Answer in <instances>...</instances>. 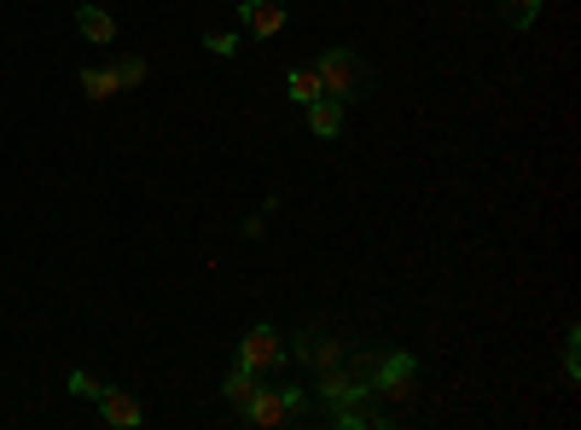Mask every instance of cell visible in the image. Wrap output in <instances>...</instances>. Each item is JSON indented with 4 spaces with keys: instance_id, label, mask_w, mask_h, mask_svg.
Masks as SVG:
<instances>
[{
    "instance_id": "8",
    "label": "cell",
    "mask_w": 581,
    "mask_h": 430,
    "mask_svg": "<svg viewBox=\"0 0 581 430\" xmlns=\"http://www.w3.org/2000/svg\"><path fill=\"white\" fill-rule=\"evenodd\" d=\"M308 134H320V140H338L343 134V99H331V93H320V99H308Z\"/></svg>"
},
{
    "instance_id": "3",
    "label": "cell",
    "mask_w": 581,
    "mask_h": 430,
    "mask_svg": "<svg viewBox=\"0 0 581 430\" xmlns=\"http://www.w3.org/2000/svg\"><path fill=\"white\" fill-rule=\"evenodd\" d=\"M320 88L331 93V99H355L361 88H366V65H361V53H349V47H331V53H320Z\"/></svg>"
},
{
    "instance_id": "13",
    "label": "cell",
    "mask_w": 581,
    "mask_h": 430,
    "mask_svg": "<svg viewBox=\"0 0 581 430\" xmlns=\"http://www.w3.org/2000/svg\"><path fill=\"white\" fill-rule=\"evenodd\" d=\"M331 425H338V430H366V425H390V419L372 414L366 401H355V407H331Z\"/></svg>"
},
{
    "instance_id": "4",
    "label": "cell",
    "mask_w": 581,
    "mask_h": 430,
    "mask_svg": "<svg viewBox=\"0 0 581 430\" xmlns=\"http://www.w3.org/2000/svg\"><path fill=\"white\" fill-rule=\"evenodd\" d=\"M239 366H251V373H274V366H285V338L274 332V326H251L239 343Z\"/></svg>"
},
{
    "instance_id": "12",
    "label": "cell",
    "mask_w": 581,
    "mask_h": 430,
    "mask_svg": "<svg viewBox=\"0 0 581 430\" xmlns=\"http://www.w3.org/2000/svg\"><path fill=\"white\" fill-rule=\"evenodd\" d=\"M285 93L297 99V106H308V99H320V93H326V88H320V70H315V65L290 70V76H285Z\"/></svg>"
},
{
    "instance_id": "1",
    "label": "cell",
    "mask_w": 581,
    "mask_h": 430,
    "mask_svg": "<svg viewBox=\"0 0 581 430\" xmlns=\"http://www.w3.org/2000/svg\"><path fill=\"white\" fill-rule=\"evenodd\" d=\"M361 366H366V378H372V396H390V401H407L413 396L419 361H413L407 350H366Z\"/></svg>"
},
{
    "instance_id": "7",
    "label": "cell",
    "mask_w": 581,
    "mask_h": 430,
    "mask_svg": "<svg viewBox=\"0 0 581 430\" xmlns=\"http://www.w3.org/2000/svg\"><path fill=\"white\" fill-rule=\"evenodd\" d=\"M239 18H244V30H251L256 41H274L285 30V7H279V0H239Z\"/></svg>"
},
{
    "instance_id": "14",
    "label": "cell",
    "mask_w": 581,
    "mask_h": 430,
    "mask_svg": "<svg viewBox=\"0 0 581 430\" xmlns=\"http://www.w3.org/2000/svg\"><path fill=\"white\" fill-rule=\"evenodd\" d=\"M256 384H262V373H251V366H233V373H227V401H233V407H244V401H251L256 396Z\"/></svg>"
},
{
    "instance_id": "10",
    "label": "cell",
    "mask_w": 581,
    "mask_h": 430,
    "mask_svg": "<svg viewBox=\"0 0 581 430\" xmlns=\"http://www.w3.org/2000/svg\"><path fill=\"white\" fill-rule=\"evenodd\" d=\"M76 30H81V41H94V47H111V41H117V18L106 7H76Z\"/></svg>"
},
{
    "instance_id": "16",
    "label": "cell",
    "mask_w": 581,
    "mask_h": 430,
    "mask_svg": "<svg viewBox=\"0 0 581 430\" xmlns=\"http://www.w3.org/2000/svg\"><path fill=\"white\" fill-rule=\"evenodd\" d=\"M111 70H117V88H140V81L152 76V65H145V58H117Z\"/></svg>"
},
{
    "instance_id": "6",
    "label": "cell",
    "mask_w": 581,
    "mask_h": 430,
    "mask_svg": "<svg viewBox=\"0 0 581 430\" xmlns=\"http://www.w3.org/2000/svg\"><path fill=\"white\" fill-rule=\"evenodd\" d=\"M239 419H244V425H262V430H274V425H290L285 390H279V384H274V390H267V384H256V396L239 407Z\"/></svg>"
},
{
    "instance_id": "9",
    "label": "cell",
    "mask_w": 581,
    "mask_h": 430,
    "mask_svg": "<svg viewBox=\"0 0 581 430\" xmlns=\"http://www.w3.org/2000/svg\"><path fill=\"white\" fill-rule=\"evenodd\" d=\"M99 419L117 425V430H134L145 414H140V401H134L129 390H111V384H106V396H99Z\"/></svg>"
},
{
    "instance_id": "18",
    "label": "cell",
    "mask_w": 581,
    "mask_h": 430,
    "mask_svg": "<svg viewBox=\"0 0 581 430\" xmlns=\"http://www.w3.org/2000/svg\"><path fill=\"white\" fill-rule=\"evenodd\" d=\"M204 53L233 58V53H239V35H233V30H210V35H204Z\"/></svg>"
},
{
    "instance_id": "17",
    "label": "cell",
    "mask_w": 581,
    "mask_h": 430,
    "mask_svg": "<svg viewBox=\"0 0 581 430\" xmlns=\"http://www.w3.org/2000/svg\"><path fill=\"white\" fill-rule=\"evenodd\" d=\"M65 384H70V396H76V401H99V396H106V384H99L94 373H81V366H76Z\"/></svg>"
},
{
    "instance_id": "5",
    "label": "cell",
    "mask_w": 581,
    "mask_h": 430,
    "mask_svg": "<svg viewBox=\"0 0 581 430\" xmlns=\"http://www.w3.org/2000/svg\"><path fill=\"white\" fill-rule=\"evenodd\" d=\"M285 361H303V366H315V373H320V366H338L343 361V343L331 338V332H315V326H308V332L285 350Z\"/></svg>"
},
{
    "instance_id": "15",
    "label": "cell",
    "mask_w": 581,
    "mask_h": 430,
    "mask_svg": "<svg viewBox=\"0 0 581 430\" xmlns=\"http://www.w3.org/2000/svg\"><path fill=\"white\" fill-rule=\"evenodd\" d=\"M541 7H547V0H506V24H512V30H535Z\"/></svg>"
},
{
    "instance_id": "11",
    "label": "cell",
    "mask_w": 581,
    "mask_h": 430,
    "mask_svg": "<svg viewBox=\"0 0 581 430\" xmlns=\"http://www.w3.org/2000/svg\"><path fill=\"white\" fill-rule=\"evenodd\" d=\"M76 81H81V93H88L94 106H106V99H117V93H122L111 65H81V76H76Z\"/></svg>"
},
{
    "instance_id": "19",
    "label": "cell",
    "mask_w": 581,
    "mask_h": 430,
    "mask_svg": "<svg viewBox=\"0 0 581 430\" xmlns=\"http://www.w3.org/2000/svg\"><path fill=\"white\" fill-rule=\"evenodd\" d=\"M575 343H581V332H570V338H564V378H570V384L581 378V355H575Z\"/></svg>"
},
{
    "instance_id": "2",
    "label": "cell",
    "mask_w": 581,
    "mask_h": 430,
    "mask_svg": "<svg viewBox=\"0 0 581 430\" xmlns=\"http://www.w3.org/2000/svg\"><path fill=\"white\" fill-rule=\"evenodd\" d=\"M315 396H320L326 407H355V401L372 396V378H366V366H361V361H338V366H320Z\"/></svg>"
}]
</instances>
